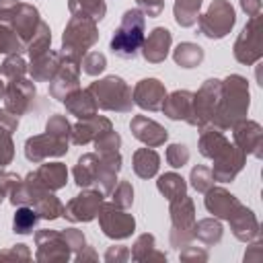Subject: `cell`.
Wrapping results in <instances>:
<instances>
[{
    "label": "cell",
    "instance_id": "6da1fadb",
    "mask_svg": "<svg viewBox=\"0 0 263 263\" xmlns=\"http://www.w3.org/2000/svg\"><path fill=\"white\" fill-rule=\"evenodd\" d=\"M121 152H86L82 154L74 168L72 177L80 189H99L109 195L117 183V173L121 171Z\"/></svg>",
    "mask_w": 263,
    "mask_h": 263
},
{
    "label": "cell",
    "instance_id": "7a4b0ae2",
    "mask_svg": "<svg viewBox=\"0 0 263 263\" xmlns=\"http://www.w3.org/2000/svg\"><path fill=\"white\" fill-rule=\"evenodd\" d=\"M249 107H251L249 80L240 74H230L222 80L220 105H218V111L210 125L220 132H226L236 121H240L249 115Z\"/></svg>",
    "mask_w": 263,
    "mask_h": 263
},
{
    "label": "cell",
    "instance_id": "3957f363",
    "mask_svg": "<svg viewBox=\"0 0 263 263\" xmlns=\"http://www.w3.org/2000/svg\"><path fill=\"white\" fill-rule=\"evenodd\" d=\"M144 29H146V16L140 8H129L123 12L117 29L111 35L109 47L111 51L121 60H136L142 43H144Z\"/></svg>",
    "mask_w": 263,
    "mask_h": 263
},
{
    "label": "cell",
    "instance_id": "277c9868",
    "mask_svg": "<svg viewBox=\"0 0 263 263\" xmlns=\"http://www.w3.org/2000/svg\"><path fill=\"white\" fill-rule=\"evenodd\" d=\"M97 107L103 109V111H113V113H129L132 107H134V101H132V88L129 84L121 78V76H105V78H99L95 82L88 84L86 88Z\"/></svg>",
    "mask_w": 263,
    "mask_h": 263
},
{
    "label": "cell",
    "instance_id": "5b68a950",
    "mask_svg": "<svg viewBox=\"0 0 263 263\" xmlns=\"http://www.w3.org/2000/svg\"><path fill=\"white\" fill-rule=\"evenodd\" d=\"M97 41H99L97 21L72 14L62 33V51L60 53L74 62H80Z\"/></svg>",
    "mask_w": 263,
    "mask_h": 263
},
{
    "label": "cell",
    "instance_id": "8992f818",
    "mask_svg": "<svg viewBox=\"0 0 263 263\" xmlns=\"http://www.w3.org/2000/svg\"><path fill=\"white\" fill-rule=\"evenodd\" d=\"M168 216H171V232L168 240L173 249H183L185 245L193 242V226H195V203L185 193L168 201Z\"/></svg>",
    "mask_w": 263,
    "mask_h": 263
},
{
    "label": "cell",
    "instance_id": "52a82bcc",
    "mask_svg": "<svg viewBox=\"0 0 263 263\" xmlns=\"http://www.w3.org/2000/svg\"><path fill=\"white\" fill-rule=\"evenodd\" d=\"M0 23L8 25L10 29H14L16 35L27 45L29 39L33 37V33L37 31L39 23H41V14L29 2H23V0H0Z\"/></svg>",
    "mask_w": 263,
    "mask_h": 263
},
{
    "label": "cell",
    "instance_id": "ba28073f",
    "mask_svg": "<svg viewBox=\"0 0 263 263\" xmlns=\"http://www.w3.org/2000/svg\"><path fill=\"white\" fill-rule=\"evenodd\" d=\"M236 25V10L230 0H212L208 10L197 16V29L205 39H224Z\"/></svg>",
    "mask_w": 263,
    "mask_h": 263
},
{
    "label": "cell",
    "instance_id": "9c48e42d",
    "mask_svg": "<svg viewBox=\"0 0 263 263\" xmlns=\"http://www.w3.org/2000/svg\"><path fill=\"white\" fill-rule=\"evenodd\" d=\"M263 23H261V14L257 16H249L247 25L242 27V31L238 33L232 53L234 60L242 66H253L263 58Z\"/></svg>",
    "mask_w": 263,
    "mask_h": 263
},
{
    "label": "cell",
    "instance_id": "30bf717a",
    "mask_svg": "<svg viewBox=\"0 0 263 263\" xmlns=\"http://www.w3.org/2000/svg\"><path fill=\"white\" fill-rule=\"evenodd\" d=\"M222 97V80L218 78H208L197 92H193V107H191V121L189 125L193 127H205L212 123L218 105Z\"/></svg>",
    "mask_w": 263,
    "mask_h": 263
},
{
    "label": "cell",
    "instance_id": "8fae6325",
    "mask_svg": "<svg viewBox=\"0 0 263 263\" xmlns=\"http://www.w3.org/2000/svg\"><path fill=\"white\" fill-rule=\"evenodd\" d=\"M97 218L103 234L111 240H125L136 232V218L113 201H103Z\"/></svg>",
    "mask_w": 263,
    "mask_h": 263
},
{
    "label": "cell",
    "instance_id": "7c38bea8",
    "mask_svg": "<svg viewBox=\"0 0 263 263\" xmlns=\"http://www.w3.org/2000/svg\"><path fill=\"white\" fill-rule=\"evenodd\" d=\"M35 259L41 263H66L72 259V249L62 230L43 228L35 232Z\"/></svg>",
    "mask_w": 263,
    "mask_h": 263
},
{
    "label": "cell",
    "instance_id": "4fadbf2b",
    "mask_svg": "<svg viewBox=\"0 0 263 263\" xmlns=\"http://www.w3.org/2000/svg\"><path fill=\"white\" fill-rule=\"evenodd\" d=\"M70 142L64 140V138H58L49 132H43V134H37V136H31L27 138L25 142V158L33 164H39V162H45L49 158H60L64 154H68V148Z\"/></svg>",
    "mask_w": 263,
    "mask_h": 263
},
{
    "label": "cell",
    "instance_id": "5bb4252c",
    "mask_svg": "<svg viewBox=\"0 0 263 263\" xmlns=\"http://www.w3.org/2000/svg\"><path fill=\"white\" fill-rule=\"evenodd\" d=\"M105 201V193L99 189H82L78 195H74L66 205H64V218L72 224L78 222H92L99 214L101 203Z\"/></svg>",
    "mask_w": 263,
    "mask_h": 263
},
{
    "label": "cell",
    "instance_id": "9a60e30c",
    "mask_svg": "<svg viewBox=\"0 0 263 263\" xmlns=\"http://www.w3.org/2000/svg\"><path fill=\"white\" fill-rule=\"evenodd\" d=\"M35 99H37V86H35V82L31 78H21L16 82H10L6 86L4 97H2L4 109L14 113L16 117L29 113L33 103H35Z\"/></svg>",
    "mask_w": 263,
    "mask_h": 263
},
{
    "label": "cell",
    "instance_id": "2e32d148",
    "mask_svg": "<svg viewBox=\"0 0 263 263\" xmlns=\"http://www.w3.org/2000/svg\"><path fill=\"white\" fill-rule=\"evenodd\" d=\"M234 146H238L245 154H251L255 158L263 156V127L255 119H240L232 127Z\"/></svg>",
    "mask_w": 263,
    "mask_h": 263
},
{
    "label": "cell",
    "instance_id": "e0dca14e",
    "mask_svg": "<svg viewBox=\"0 0 263 263\" xmlns=\"http://www.w3.org/2000/svg\"><path fill=\"white\" fill-rule=\"evenodd\" d=\"M80 62H74L66 55H62V64L55 72V76L49 80V97L55 101H64L72 90L80 88Z\"/></svg>",
    "mask_w": 263,
    "mask_h": 263
},
{
    "label": "cell",
    "instance_id": "ac0fdd59",
    "mask_svg": "<svg viewBox=\"0 0 263 263\" xmlns=\"http://www.w3.org/2000/svg\"><path fill=\"white\" fill-rule=\"evenodd\" d=\"M166 88L158 78H142L140 82H136L134 92H132V101L134 105H138L142 111H160L164 99H166Z\"/></svg>",
    "mask_w": 263,
    "mask_h": 263
},
{
    "label": "cell",
    "instance_id": "d6986e66",
    "mask_svg": "<svg viewBox=\"0 0 263 263\" xmlns=\"http://www.w3.org/2000/svg\"><path fill=\"white\" fill-rule=\"evenodd\" d=\"M205 197H203V205H205V210L214 216V218H218V220H230L232 216H234V212L242 205V201L236 197V195H232L228 189H224V187H210L205 193H203Z\"/></svg>",
    "mask_w": 263,
    "mask_h": 263
},
{
    "label": "cell",
    "instance_id": "ffe728a7",
    "mask_svg": "<svg viewBox=\"0 0 263 263\" xmlns=\"http://www.w3.org/2000/svg\"><path fill=\"white\" fill-rule=\"evenodd\" d=\"M132 136L148 148H158L168 140V129L146 115H134L129 121Z\"/></svg>",
    "mask_w": 263,
    "mask_h": 263
},
{
    "label": "cell",
    "instance_id": "44dd1931",
    "mask_svg": "<svg viewBox=\"0 0 263 263\" xmlns=\"http://www.w3.org/2000/svg\"><path fill=\"white\" fill-rule=\"evenodd\" d=\"M173 45V33L166 27H154L142 43V55L148 64H160L166 60Z\"/></svg>",
    "mask_w": 263,
    "mask_h": 263
},
{
    "label": "cell",
    "instance_id": "7402d4cb",
    "mask_svg": "<svg viewBox=\"0 0 263 263\" xmlns=\"http://www.w3.org/2000/svg\"><path fill=\"white\" fill-rule=\"evenodd\" d=\"M245 164H247V154L238 146L230 144L228 152L222 158L214 160V166H212L214 181L216 183H232L238 177V173L245 168Z\"/></svg>",
    "mask_w": 263,
    "mask_h": 263
},
{
    "label": "cell",
    "instance_id": "603a6c76",
    "mask_svg": "<svg viewBox=\"0 0 263 263\" xmlns=\"http://www.w3.org/2000/svg\"><path fill=\"white\" fill-rule=\"evenodd\" d=\"M109 129H113V123H111V119H107L103 115H92L88 119H78V123L72 125L70 144L86 146V144L95 142L99 136H103Z\"/></svg>",
    "mask_w": 263,
    "mask_h": 263
},
{
    "label": "cell",
    "instance_id": "cb8c5ba5",
    "mask_svg": "<svg viewBox=\"0 0 263 263\" xmlns=\"http://www.w3.org/2000/svg\"><path fill=\"white\" fill-rule=\"evenodd\" d=\"M29 177L47 191H60L68 183V168L64 162H39V168L31 171Z\"/></svg>",
    "mask_w": 263,
    "mask_h": 263
},
{
    "label": "cell",
    "instance_id": "d4e9b609",
    "mask_svg": "<svg viewBox=\"0 0 263 263\" xmlns=\"http://www.w3.org/2000/svg\"><path fill=\"white\" fill-rule=\"evenodd\" d=\"M228 224H230L234 238L240 242H251V240L259 238V234H261V226H259L255 212L251 208H247L245 203L234 212V216L228 220Z\"/></svg>",
    "mask_w": 263,
    "mask_h": 263
},
{
    "label": "cell",
    "instance_id": "484cf974",
    "mask_svg": "<svg viewBox=\"0 0 263 263\" xmlns=\"http://www.w3.org/2000/svg\"><path fill=\"white\" fill-rule=\"evenodd\" d=\"M197 148H199V154L203 158H210V160H218L222 158L228 148H230V142L228 138L224 136V132L212 127V125H205V127H199V142H197Z\"/></svg>",
    "mask_w": 263,
    "mask_h": 263
},
{
    "label": "cell",
    "instance_id": "4316f807",
    "mask_svg": "<svg viewBox=\"0 0 263 263\" xmlns=\"http://www.w3.org/2000/svg\"><path fill=\"white\" fill-rule=\"evenodd\" d=\"M191 107H193V92L179 88V90H173L171 95H166L160 111L173 121L189 123L191 121Z\"/></svg>",
    "mask_w": 263,
    "mask_h": 263
},
{
    "label": "cell",
    "instance_id": "83f0119b",
    "mask_svg": "<svg viewBox=\"0 0 263 263\" xmlns=\"http://www.w3.org/2000/svg\"><path fill=\"white\" fill-rule=\"evenodd\" d=\"M60 64H62V53L53 51V49H47L45 53L31 60V66H29L31 80L33 82H49L55 76Z\"/></svg>",
    "mask_w": 263,
    "mask_h": 263
},
{
    "label": "cell",
    "instance_id": "f1b7e54d",
    "mask_svg": "<svg viewBox=\"0 0 263 263\" xmlns=\"http://www.w3.org/2000/svg\"><path fill=\"white\" fill-rule=\"evenodd\" d=\"M62 103L66 105V111H68L70 115L78 117V119H88V117L97 115V111H99V107H97L92 95H90L86 88H76V90H72Z\"/></svg>",
    "mask_w": 263,
    "mask_h": 263
},
{
    "label": "cell",
    "instance_id": "f546056e",
    "mask_svg": "<svg viewBox=\"0 0 263 263\" xmlns=\"http://www.w3.org/2000/svg\"><path fill=\"white\" fill-rule=\"evenodd\" d=\"M129 259L138 261V263H146V261H166V253L156 249V238L150 232L140 234L129 251Z\"/></svg>",
    "mask_w": 263,
    "mask_h": 263
},
{
    "label": "cell",
    "instance_id": "4dcf8cb0",
    "mask_svg": "<svg viewBox=\"0 0 263 263\" xmlns=\"http://www.w3.org/2000/svg\"><path fill=\"white\" fill-rule=\"evenodd\" d=\"M132 166H134V173L140 177V179H152L158 175V168H160V156L154 148H138L134 152V160H132Z\"/></svg>",
    "mask_w": 263,
    "mask_h": 263
},
{
    "label": "cell",
    "instance_id": "1f68e13d",
    "mask_svg": "<svg viewBox=\"0 0 263 263\" xmlns=\"http://www.w3.org/2000/svg\"><path fill=\"white\" fill-rule=\"evenodd\" d=\"M224 236V226L220 224L218 218H203V220H195L193 226V240L201 242L203 247H214L222 240Z\"/></svg>",
    "mask_w": 263,
    "mask_h": 263
},
{
    "label": "cell",
    "instance_id": "d6a6232c",
    "mask_svg": "<svg viewBox=\"0 0 263 263\" xmlns=\"http://www.w3.org/2000/svg\"><path fill=\"white\" fill-rule=\"evenodd\" d=\"M205 58V51L201 45L193 43V41H181L175 49H173V60L177 66L181 68H197Z\"/></svg>",
    "mask_w": 263,
    "mask_h": 263
},
{
    "label": "cell",
    "instance_id": "836d02e7",
    "mask_svg": "<svg viewBox=\"0 0 263 263\" xmlns=\"http://www.w3.org/2000/svg\"><path fill=\"white\" fill-rule=\"evenodd\" d=\"M27 72H29V66H27L25 58L21 53H10L4 58V62L0 66V84L6 88L10 82L25 78Z\"/></svg>",
    "mask_w": 263,
    "mask_h": 263
},
{
    "label": "cell",
    "instance_id": "e575fe53",
    "mask_svg": "<svg viewBox=\"0 0 263 263\" xmlns=\"http://www.w3.org/2000/svg\"><path fill=\"white\" fill-rule=\"evenodd\" d=\"M203 0H175L173 4V16L175 23L183 29H189L197 23L199 10H201Z\"/></svg>",
    "mask_w": 263,
    "mask_h": 263
},
{
    "label": "cell",
    "instance_id": "d590c367",
    "mask_svg": "<svg viewBox=\"0 0 263 263\" xmlns=\"http://www.w3.org/2000/svg\"><path fill=\"white\" fill-rule=\"evenodd\" d=\"M68 10L74 16H86L99 23L107 14V4L105 0H68Z\"/></svg>",
    "mask_w": 263,
    "mask_h": 263
},
{
    "label": "cell",
    "instance_id": "8d00e7d4",
    "mask_svg": "<svg viewBox=\"0 0 263 263\" xmlns=\"http://www.w3.org/2000/svg\"><path fill=\"white\" fill-rule=\"evenodd\" d=\"M31 208L39 214L41 220H58V218L64 214V203L55 197L53 191L41 193V195L35 199V203H33Z\"/></svg>",
    "mask_w": 263,
    "mask_h": 263
},
{
    "label": "cell",
    "instance_id": "74e56055",
    "mask_svg": "<svg viewBox=\"0 0 263 263\" xmlns=\"http://www.w3.org/2000/svg\"><path fill=\"white\" fill-rule=\"evenodd\" d=\"M156 189L160 191V195H164L171 201V199L181 197V195L187 193V181L179 173H164V175L158 177Z\"/></svg>",
    "mask_w": 263,
    "mask_h": 263
},
{
    "label": "cell",
    "instance_id": "f35d334b",
    "mask_svg": "<svg viewBox=\"0 0 263 263\" xmlns=\"http://www.w3.org/2000/svg\"><path fill=\"white\" fill-rule=\"evenodd\" d=\"M47 49H51V29H49V25H47L45 21H41L39 27H37V31H35L33 37L29 39L25 51H27V55H29L31 60H35L37 55L45 53Z\"/></svg>",
    "mask_w": 263,
    "mask_h": 263
},
{
    "label": "cell",
    "instance_id": "ab89813d",
    "mask_svg": "<svg viewBox=\"0 0 263 263\" xmlns=\"http://www.w3.org/2000/svg\"><path fill=\"white\" fill-rule=\"evenodd\" d=\"M39 214L31 205H16L14 218H12V232L14 234H31L39 222Z\"/></svg>",
    "mask_w": 263,
    "mask_h": 263
},
{
    "label": "cell",
    "instance_id": "60d3db41",
    "mask_svg": "<svg viewBox=\"0 0 263 263\" xmlns=\"http://www.w3.org/2000/svg\"><path fill=\"white\" fill-rule=\"evenodd\" d=\"M25 41L16 35L14 29L8 25L0 23V55H10V53H23L25 51Z\"/></svg>",
    "mask_w": 263,
    "mask_h": 263
},
{
    "label": "cell",
    "instance_id": "b9f144b4",
    "mask_svg": "<svg viewBox=\"0 0 263 263\" xmlns=\"http://www.w3.org/2000/svg\"><path fill=\"white\" fill-rule=\"evenodd\" d=\"M214 175H212V168L210 166H203V164H197L191 168L189 173V185L197 191V193H205L210 187H214Z\"/></svg>",
    "mask_w": 263,
    "mask_h": 263
},
{
    "label": "cell",
    "instance_id": "7bdbcfd3",
    "mask_svg": "<svg viewBox=\"0 0 263 263\" xmlns=\"http://www.w3.org/2000/svg\"><path fill=\"white\" fill-rule=\"evenodd\" d=\"M80 68H82V72L88 74V76H99V74H103L105 68H107V58H105V53H101V51H88V53L80 60Z\"/></svg>",
    "mask_w": 263,
    "mask_h": 263
},
{
    "label": "cell",
    "instance_id": "ee69618b",
    "mask_svg": "<svg viewBox=\"0 0 263 263\" xmlns=\"http://www.w3.org/2000/svg\"><path fill=\"white\" fill-rule=\"evenodd\" d=\"M111 201L123 210H129L134 205V187L129 181H119L115 183L113 191H111Z\"/></svg>",
    "mask_w": 263,
    "mask_h": 263
},
{
    "label": "cell",
    "instance_id": "f6af8a7d",
    "mask_svg": "<svg viewBox=\"0 0 263 263\" xmlns=\"http://www.w3.org/2000/svg\"><path fill=\"white\" fill-rule=\"evenodd\" d=\"M45 132H49V134H53V136L64 138V140L70 142V136H72V123H70L64 115L53 113V115L47 119V123H45Z\"/></svg>",
    "mask_w": 263,
    "mask_h": 263
},
{
    "label": "cell",
    "instance_id": "bcb514c9",
    "mask_svg": "<svg viewBox=\"0 0 263 263\" xmlns=\"http://www.w3.org/2000/svg\"><path fill=\"white\" fill-rule=\"evenodd\" d=\"M189 156H191V152L185 144H171L164 154L168 166H173V168H183L189 162Z\"/></svg>",
    "mask_w": 263,
    "mask_h": 263
},
{
    "label": "cell",
    "instance_id": "7dc6e473",
    "mask_svg": "<svg viewBox=\"0 0 263 263\" xmlns=\"http://www.w3.org/2000/svg\"><path fill=\"white\" fill-rule=\"evenodd\" d=\"M14 158V142H12V134H8L6 129L0 127V173L12 162Z\"/></svg>",
    "mask_w": 263,
    "mask_h": 263
},
{
    "label": "cell",
    "instance_id": "c3c4849f",
    "mask_svg": "<svg viewBox=\"0 0 263 263\" xmlns=\"http://www.w3.org/2000/svg\"><path fill=\"white\" fill-rule=\"evenodd\" d=\"M95 152H111V150H119L121 148V136L115 129L105 132L103 136H99L95 142Z\"/></svg>",
    "mask_w": 263,
    "mask_h": 263
},
{
    "label": "cell",
    "instance_id": "681fc988",
    "mask_svg": "<svg viewBox=\"0 0 263 263\" xmlns=\"http://www.w3.org/2000/svg\"><path fill=\"white\" fill-rule=\"evenodd\" d=\"M179 259L185 261V263H205L208 261V251L203 247H195L191 242V245H185L183 249H179Z\"/></svg>",
    "mask_w": 263,
    "mask_h": 263
},
{
    "label": "cell",
    "instance_id": "f907efd6",
    "mask_svg": "<svg viewBox=\"0 0 263 263\" xmlns=\"http://www.w3.org/2000/svg\"><path fill=\"white\" fill-rule=\"evenodd\" d=\"M62 232H64V236H66V240H68V245H70V249H72V257H74L80 249H84V247L88 245L84 232L78 230V228H66V230H62Z\"/></svg>",
    "mask_w": 263,
    "mask_h": 263
},
{
    "label": "cell",
    "instance_id": "816d5d0a",
    "mask_svg": "<svg viewBox=\"0 0 263 263\" xmlns=\"http://www.w3.org/2000/svg\"><path fill=\"white\" fill-rule=\"evenodd\" d=\"M0 259H8V261H29V259H31V251H29L27 245L18 242V245H12L10 249L0 251Z\"/></svg>",
    "mask_w": 263,
    "mask_h": 263
},
{
    "label": "cell",
    "instance_id": "f5cc1de1",
    "mask_svg": "<svg viewBox=\"0 0 263 263\" xmlns=\"http://www.w3.org/2000/svg\"><path fill=\"white\" fill-rule=\"evenodd\" d=\"M136 4L148 18H156L164 10V0H136Z\"/></svg>",
    "mask_w": 263,
    "mask_h": 263
},
{
    "label": "cell",
    "instance_id": "db71d44e",
    "mask_svg": "<svg viewBox=\"0 0 263 263\" xmlns=\"http://www.w3.org/2000/svg\"><path fill=\"white\" fill-rule=\"evenodd\" d=\"M107 263H123L129 259V249L123 247V245H111L107 251H105V257H103Z\"/></svg>",
    "mask_w": 263,
    "mask_h": 263
},
{
    "label": "cell",
    "instance_id": "11a10c76",
    "mask_svg": "<svg viewBox=\"0 0 263 263\" xmlns=\"http://www.w3.org/2000/svg\"><path fill=\"white\" fill-rule=\"evenodd\" d=\"M0 127L6 129L8 134H14L18 129V117L14 113H10L8 109H0Z\"/></svg>",
    "mask_w": 263,
    "mask_h": 263
},
{
    "label": "cell",
    "instance_id": "9f6ffc18",
    "mask_svg": "<svg viewBox=\"0 0 263 263\" xmlns=\"http://www.w3.org/2000/svg\"><path fill=\"white\" fill-rule=\"evenodd\" d=\"M242 259H245V263H247V261H261V259H263V245H261L259 238L251 240V247H249V251L245 253Z\"/></svg>",
    "mask_w": 263,
    "mask_h": 263
},
{
    "label": "cell",
    "instance_id": "6f0895ef",
    "mask_svg": "<svg viewBox=\"0 0 263 263\" xmlns=\"http://www.w3.org/2000/svg\"><path fill=\"white\" fill-rule=\"evenodd\" d=\"M99 259V255H97V251L90 247V245H86L84 249H80L76 255H74V261L76 263H84V261H97Z\"/></svg>",
    "mask_w": 263,
    "mask_h": 263
},
{
    "label": "cell",
    "instance_id": "680465c9",
    "mask_svg": "<svg viewBox=\"0 0 263 263\" xmlns=\"http://www.w3.org/2000/svg\"><path fill=\"white\" fill-rule=\"evenodd\" d=\"M261 6H263L261 0H240V8L247 12V16H257V14H261Z\"/></svg>",
    "mask_w": 263,
    "mask_h": 263
},
{
    "label": "cell",
    "instance_id": "91938a15",
    "mask_svg": "<svg viewBox=\"0 0 263 263\" xmlns=\"http://www.w3.org/2000/svg\"><path fill=\"white\" fill-rule=\"evenodd\" d=\"M4 197H8V189H6V185H4V181L0 177V203L4 201Z\"/></svg>",
    "mask_w": 263,
    "mask_h": 263
},
{
    "label": "cell",
    "instance_id": "94428289",
    "mask_svg": "<svg viewBox=\"0 0 263 263\" xmlns=\"http://www.w3.org/2000/svg\"><path fill=\"white\" fill-rule=\"evenodd\" d=\"M0 99H2V97H0Z\"/></svg>",
    "mask_w": 263,
    "mask_h": 263
}]
</instances>
